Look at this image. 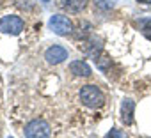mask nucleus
Wrapping results in <instances>:
<instances>
[{
  "label": "nucleus",
  "instance_id": "obj_1",
  "mask_svg": "<svg viewBox=\"0 0 151 138\" xmlns=\"http://www.w3.org/2000/svg\"><path fill=\"white\" fill-rule=\"evenodd\" d=\"M80 101L89 108H100L105 103V96L96 85H84L80 89Z\"/></svg>",
  "mask_w": 151,
  "mask_h": 138
},
{
  "label": "nucleus",
  "instance_id": "obj_2",
  "mask_svg": "<svg viewBox=\"0 0 151 138\" xmlns=\"http://www.w3.org/2000/svg\"><path fill=\"white\" fill-rule=\"evenodd\" d=\"M52 129L50 124L43 119H34L25 126V136L27 138H50Z\"/></svg>",
  "mask_w": 151,
  "mask_h": 138
},
{
  "label": "nucleus",
  "instance_id": "obj_3",
  "mask_svg": "<svg viewBox=\"0 0 151 138\" xmlns=\"http://www.w3.org/2000/svg\"><path fill=\"white\" fill-rule=\"evenodd\" d=\"M25 23L20 16H14V14H7L0 20V32L4 34H11V36H18L22 34Z\"/></svg>",
  "mask_w": 151,
  "mask_h": 138
},
{
  "label": "nucleus",
  "instance_id": "obj_4",
  "mask_svg": "<svg viewBox=\"0 0 151 138\" xmlns=\"http://www.w3.org/2000/svg\"><path fill=\"white\" fill-rule=\"evenodd\" d=\"M48 25H50V28L57 36H68L73 30V25H71L69 18L68 16H62V14H53L50 18V21H48Z\"/></svg>",
  "mask_w": 151,
  "mask_h": 138
},
{
  "label": "nucleus",
  "instance_id": "obj_5",
  "mask_svg": "<svg viewBox=\"0 0 151 138\" xmlns=\"http://www.w3.org/2000/svg\"><path fill=\"white\" fill-rule=\"evenodd\" d=\"M45 58L48 64H60L68 58V50L62 48V46H50L46 51H45Z\"/></svg>",
  "mask_w": 151,
  "mask_h": 138
},
{
  "label": "nucleus",
  "instance_id": "obj_6",
  "mask_svg": "<svg viewBox=\"0 0 151 138\" xmlns=\"http://www.w3.org/2000/svg\"><path fill=\"white\" fill-rule=\"evenodd\" d=\"M133 110H135V101L130 99V97L123 99V103H121V120L126 126H130L133 122Z\"/></svg>",
  "mask_w": 151,
  "mask_h": 138
},
{
  "label": "nucleus",
  "instance_id": "obj_7",
  "mask_svg": "<svg viewBox=\"0 0 151 138\" xmlns=\"http://www.w3.org/2000/svg\"><path fill=\"white\" fill-rule=\"evenodd\" d=\"M86 6H87V0H60V7L71 14L80 13Z\"/></svg>",
  "mask_w": 151,
  "mask_h": 138
},
{
  "label": "nucleus",
  "instance_id": "obj_8",
  "mask_svg": "<svg viewBox=\"0 0 151 138\" xmlns=\"http://www.w3.org/2000/svg\"><path fill=\"white\" fill-rule=\"evenodd\" d=\"M69 71L73 73V75H77V76H91V67L87 65V62H84V60H75V62H71L69 64Z\"/></svg>",
  "mask_w": 151,
  "mask_h": 138
},
{
  "label": "nucleus",
  "instance_id": "obj_9",
  "mask_svg": "<svg viewBox=\"0 0 151 138\" xmlns=\"http://www.w3.org/2000/svg\"><path fill=\"white\" fill-rule=\"evenodd\" d=\"M94 62H96V65L101 69V71H107V64L110 62V58H107V57H94Z\"/></svg>",
  "mask_w": 151,
  "mask_h": 138
},
{
  "label": "nucleus",
  "instance_id": "obj_10",
  "mask_svg": "<svg viewBox=\"0 0 151 138\" xmlns=\"http://www.w3.org/2000/svg\"><path fill=\"white\" fill-rule=\"evenodd\" d=\"M98 43H100V41H96V39H93V44H91V46H93V48H94V46H98V48H101V46H100ZM86 51H87V53H89V55H91L93 58H94V57H96V53H98V50H89V46H86Z\"/></svg>",
  "mask_w": 151,
  "mask_h": 138
},
{
  "label": "nucleus",
  "instance_id": "obj_11",
  "mask_svg": "<svg viewBox=\"0 0 151 138\" xmlns=\"http://www.w3.org/2000/svg\"><path fill=\"white\" fill-rule=\"evenodd\" d=\"M107 138H123V133H121L119 129H116V127H112V129L109 131V134H107Z\"/></svg>",
  "mask_w": 151,
  "mask_h": 138
},
{
  "label": "nucleus",
  "instance_id": "obj_12",
  "mask_svg": "<svg viewBox=\"0 0 151 138\" xmlns=\"http://www.w3.org/2000/svg\"><path fill=\"white\" fill-rule=\"evenodd\" d=\"M137 2H140V4H151V0H137Z\"/></svg>",
  "mask_w": 151,
  "mask_h": 138
},
{
  "label": "nucleus",
  "instance_id": "obj_13",
  "mask_svg": "<svg viewBox=\"0 0 151 138\" xmlns=\"http://www.w3.org/2000/svg\"><path fill=\"white\" fill-rule=\"evenodd\" d=\"M9 138H13V136H9Z\"/></svg>",
  "mask_w": 151,
  "mask_h": 138
}]
</instances>
